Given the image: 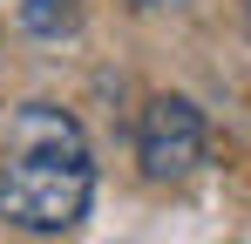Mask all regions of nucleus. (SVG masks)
Here are the masks:
<instances>
[{
	"label": "nucleus",
	"instance_id": "obj_3",
	"mask_svg": "<svg viewBox=\"0 0 251 244\" xmlns=\"http://www.w3.org/2000/svg\"><path fill=\"white\" fill-rule=\"evenodd\" d=\"M14 14H21V27L34 41H61V34L82 27V0H21Z\"/></svg>",
	"mask_w": 251,
	"mask_h": 244
},
{
	"label": "nucleus",
	"instance_id": "obj_5",
	"mask_svg": "<svg viewBox=\"0 0 251 244\" xmlns=\"http://www.w3.org/2000/svg\"><path fill=\"white\" fill-rule=\"evenodd\" d=\"M245 27H251V0H245Z\"/></svg>",
	"mask_w": 251,
	"mask_h": 244
},
{
	"label": "nucleus",
	"instance_id": "obj_4",
	"mask_svg": "<svg viewBox=\"0 0 251 244\" xmlns=\"http://www.w3.org/2000/svg\"><path fill=\"white\" fill-rule=\"evenodd\" d=\"M129 7H143V14H156V7H176V0H129Z\"/></svg>",
	"mask_w": 251,
	"mask_h": 244
},
{
	"label": "nucleus",
	"instance_id": "obj_1",
	"mask_svg": "<svg viewBox=\"0 0 251 244\" xmlns=\"http://www.w3.org/2000/svg\"><path fill=\"white\" fill-rule=\"evenodd\" d=\"M95 197V156L82 122L54 102H21L0 143V217L14 231L61 238L88 217Z\"/></svg>",
	"mask_w": 251,
	"mask_h": 244
},
{
	"label": "nucleus",
	"instance_id": "obj_2",
	"mask_svg": "<svg viewBox=\"0 0 251 244\" xmlns=\"http://www.w3.org/2000/svg\"><path fill=\"white\" fill-rule=\"evenodd\" d=\"M136 163L150 183H183L204 163V116L190 95H150L136 116Z\"/></svg>",
	"mask_w": 251,
	"mask_h": 244
}]
</instances>
